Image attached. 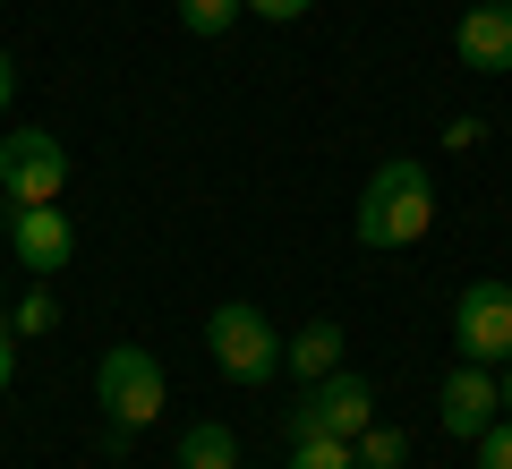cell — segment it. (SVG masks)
<instances>
[{
	"mask_svg": "<svg viewBox=\"0 0 512 469\" xmlns=\"http://www.w3.org/2000/svg\"><path fill=\"white\" fill-rule=\"evenodd\" d=\"M0 222H9V256H18V273H35V282L69 273L77 231H69V214H60V205H9Z\"/></svg>",
	"mask_w": 512,
	"mask_h": 469,
	"instance_id": "cell-7",
	"label": "cell"
},
{
	"mask_svg": "<svg viewBox=\"0 0 512 469\" xmlns=\"http://www.w3.org/2000/svg\"><path fill=\"white\" fill-rule=\"evenodd\" d=\"M453 342H461V359H478V367H504V359H512V282H495V273L461 282V299H453Z\"/></svg>",
	"mask_w": 512,
	"mask_h": 469,
	"instance_id": "cell-5",
	"label": "cell"
},
{
	"mask_svg": "<svg viewBox=\"0 0 512 469\" xmlns=\"http://www.w3.org/2000/svg\"><path fill=\"white\" fill-rule=\"evenodd\" d=\"M52 325H60V299H52V282H35L18 307H9V333H18V342H35V333H52Z\"/></svg>",
	"mask_w": 512,
	"mask_h": 469,
	"instance_id": "cell-14",
	"label": "cell"
},
{
	"mask_svg": "<svg viewBox=\"0 0 512 469\" xmlns=\"http://www.w3.org/2000/svg\"><path fill=\"white\" fill-rule=\"evenodd\" d=\"M9 94H18V60L0 52V111H9Z\"/></svg>",
	"mask_w": 512,
	"mask_h": 469,
	"instance_id": "cell-20",
	"label": "cell"
},
{
	"mask_svg": "<svg viewBox=\"0 0 512 469\" xmlns=\"http://www.w3.org/2000/svg\"><path fill=\"white\" fill-rule=\"evenodd\" d=\"M248 9H256V18H274V26H291V18H308L316 0H248Z\"/></svg>",
	"mask_w": 512,
	"mask_h": 469,
	"instance_id": "cell-17",
	"label": "cell"
},
{
	"mask_svg": "<svg viewBox=\"0 0 512 469\" xmlns=\"http://www.w3.org/2000/svg\"><path fill=\"white\" fill-rule=\"evenodd\" d=\"M427 222H436V180H427V163L393 154V163H376V171H367L359 214H350L359 248H419V239H427Z\"/></svg>",
	"mask_w": 512,
	"mask_h": 469,
	"instance_id": "cell-1",
	"label": "cell"
},
{
	"mask_svg": "<svg viewBox=\"0 0 512 469\" xmlns=\"http://www.w3.org/2000/svg\"><path fill=\"white\" fill-rule=\"evenodd\" d=\"M0 9H9V0H0Z\"/></svg>",
	"mask_w": 512,
	"mask_h": 469,
	"instance_id": "cell-23",
	"label": "cell"
},
{
	"mask_svg": "<svg viewBox=\"0 0 512 469\" xmlns=\"http://www.w3.org/2000/svg\"><path fill=\"white\" fill-rule=\"evenodd\" d=\"M495 410H504V384H495V367H478V359H461L453 376H444V393H436V427L461 435V444H478V435L495 427Z\"/></svg>",
	"mask_w": 512,
	"mask_h": 469,
	"instance_id": "cell-8",
	"label": "cell"
},
{
	"mask_svg": "<svg viewBox=\"0 0 512 469\" xmlns=\"http://www.w3.org/2000/svg\"><path fill=\"white\" fill-rule=\"evenodd\" d=\"M60 188H69V145L52 128L0 137V197L9 205H60Z\"/></svg>",
	"mask_w": 512,
	"mask_h": 469,
	"instance_id": "cell-4",
	"label": "cell"
},
{
	"mask_svg": "<svg viewBox=\"0 0 512 469\" xmlns=\"http://www.w3.org/2000/svg\"><path fill=\"white\" fill-rule=\"evenodd\" d=\"M248 18V0H180V26L197 43H214V35H231V26Z\"/></svg>",
	"mask_w": 512,
	"mask_h": 469,
	"instance_id": "cell-12",
	"label": "cell"
},
{
	"mask_svg": "<svg viewBox=\"0 0 512 469\" xmlns=\"http://www.w3.org/2000/svg\"><path fill=\"white\" fill-rule=\"evenodd\" d=\"M453 52H461V69H478V77H512V0H478V9H461Z\"/></svg>",
	"mask_w": 512,
	"mask_h": 469,
	"instance_id": "cell-9",
	"label": "cell"
},
{
	"mask_svg": "<svg viewBox=\"0 0 512 469\" xmlns=\"http://www.w3.org/2000/svg\"><path fill=\"white\" fill-rule=\"evenodd\" d=\"M359 427H376V393H367V376H342V367L316 376L291 410V444L299 435H359Z\"/></svg>",
	"mask_w": 512,
	"mask_h": 469,
	"instance_id": "cell-6",
	"label": "cell"
},
{
	"mask_svg": "<svg viewBox=\"0 0 512 469\" xmlns=\"http://www.w3.org/2000/svg\"><path fill=\"white\" fill-rule=\"evenodd\" d=\"M9 376H18V333L0 325V393H9Z\"/></svg>",
	"mask_w": 512,
	"mask_h": 469,
	"instance_id": "cell-19",
	"label": "cell"
},
{
	"mask_svg": "<svg viewBox=\"0 0 512 469\" xmlns=\"http://www.w3.org/2000/svg\"><path fill=\"white\" fill-rule=\"evenodd\" d=\"M180 469H239V435L222 427V418L188 427V444H180Z\"/></svg>",
	"mask_w": 512,
	"mask_h": 469,
	"instance_id": "cell-11",
	"label": "cell"
},
{
	"mask_svg": "<svg viewBox=\"0 0 512 469\" xmlns=\"http://www.w3.org/2000/svg\"><path fill=\"white\" fill-rule=\"evenodd\" d=\"M205 350H214V367L231 384H265L282 367V333H274V316L256 299H222L214 316H205Z\"/></svg>",
	"mask_w": 512,
	"mask_h": 469,
	"instance_id": "cell-3",
	"label": "cell"
},
{
	"mask_svg": "<svg viewBox=\"0 0 512 469\" xmlns=\"http://www.w3.org/2000/svg\"><path fill=\"white\" fill-rule=\"evenodd\" d=\"M0 325H9V282H0Z\"/></svg>",
	"mask_w": 512,
	"mask_h": 469,
	"instance_id": "cell-22",
	"label": "cell"
},
{
	"mask_svg": "<svg viewBox=\"0 0 512 469\" xmlns=\"http://www.w3.org/2000/svg\"><path fill=\"white\" fill-rule=\"evenodd\" d=\"M495 384H504V410H512V359H504V376H495Z\"/></svg>",
	"mask_w": 512,
	"mask_h": 469,
	"instance_id": "cell-21",
	"label": "cell"
},
{
	"mask_svg": "<svg viewBox=\"0 0 512 469\" xmlns=\"http://www.w3.org/2000/svg\"><path fill=\"white\" fill-rule=\"evenodd\" d=\"M478 469H512V418H495V427L478 435Z\"/></svg>",
	"mask_w": 512,
	"mask_h": 469,
	"instance_id": "cell-16",
	"label": "cell"
},
{
	"mask_svg": "<svg viewBox=\"0 0 512 469\" xmlns=\"http://www.w3.org/2000/svg\"><path fill=\"white\" fill-rule=\"evenodd\" d=\"M94 401H103V418H111V435H146L154 418H163V359L154 350H137V342H120V350H103V367H94Z\"/></svg>",
	"mask_w": 512,
	"mask_h": 469,
	"instance_id": "cell-2",
	"label": "cell"
},
{
	"mask_svg": "<svg viewBox=\"0 0 512 469\" xmlns=\"http://www.w3.org/2000/svg\"><path fill=\"white\" fill-rule=\"evenodd\" d=\"M350 452H359V469H402L410 461V435L402 427H359V435H350Z\"/></svg>",
	"mask_w": 512,
	"mask_h": 469,
	"instance_id": "cell-13",
	"label": "cell"
},
{
	"mask_svg": "<svg viewBox=\"0 0 512 469\" xmlns=\"http://www.w3.org/2000/svg\"><path fill=\"white\" fill-rule=\"evenodd\" d=\"M282 367H291V376H333V367H342V325H333V316H316V325H299L291 342H282Z\"/></svg>",
	"mask_w": 512,
	"mask_h": 469,
	"instance_id": "cell-10",
	"label": "cell"
},
{
	"mask_svg": "<svg viewBox=\"0 0 512 469\" xmlns=\"http://www.w3.org/2000/svg\"><path fill=\"white\" fill-rule=\"evenodd\" d=\"M478 137H487V120H478V111H461V120L444 128V145H453V154H461V145H478Z\"/></svg>",
	"mask_w": 512,
	"mask_h": 469,
	"instance_id": "cell-18",
	"label": "cell"
},
{
	"mask_svg": "<svg viewBox=\"0 0 512 469\" xmlns=\"http://www.w3.org/2000/svg\"><path fill=\"white\" fill-rule=\"evenodd\" d=\"M291 469H359V452H350V435H299Z\"/></svg>",
	"mask_w": 512,
	"mask_h": 469,
	"instance_id": "cell-15",
	"label": "cell"
}]
</instances>
